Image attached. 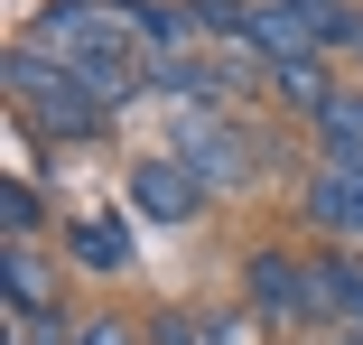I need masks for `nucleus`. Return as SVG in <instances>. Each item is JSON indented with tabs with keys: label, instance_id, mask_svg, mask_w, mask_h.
Instances as JSON below:
<instances>
[{
	"label": "nucleus",
	"instance_id": "4",
	"mask_svg": "<svg viewBox=\"0 0 363 345\" xmlns=\"http://www.w3.org/2000/svg\"><path fill=\"white\" fill-rule=\"evenodd\" d=\"M242 290H252V308H261L270 327H308V317H326V290H317V261H298V252H279V243H261V252L242 261Z\"/></svg>",
	"mask_w": 363,
	"mask_h": 345
},
{
	"label": "nucleus",
	"instance_id": "8",
	"mask_svg": "<svg viewBox=\"0 0 363 345\" xmlns=\"http://www.w3.org/2000/svg\"><path fill=\"white\" fill-rule=\"evenodd\" d=\"M308 131H317V159H326V168H363V94H345V84H335V94H326V112H317Z\"/></svg>",
	"mask_w": 363,
	"mask_h": 345
},
{
	"label": "nucleus",
	"instance_id": "5",
	"mask_svg": "<svg viewBox=\"0 0 363 345\" xmlns=\"http://www.w3.org/2000/svg\"><path fill=\"white\" fill-rule=\"evenodd\" d=\"M130 215H150V224H196L205 215V177L177 159V150H150L130 168Z\"/></svg>",
	"mask_w": 363,
	"mask_h": 345
},
{
	"label": "nucleus",
	"instance_id": "9",
	"mask_svg": "<svg viewBox=\"0 0 363 345\" xmlns=\"http://www.w3.org/2000/svg\"><path fill=\"white\" fill-rule=\"evenodd\" d=\"M65 252H75L84 270H121V261H130V224H121V215H84L75 234H65Z\"/></svg>",
	"mask_w": 363,
	"mask_h": 345
},
{
	"label": "nucleus",
	"instance_id": "7",
	"mask_svg": "<svg viewBox=\"0 0 363 345\" xmlns=\"http://www.w3.org/2000/svg\"><path fill=\"white\" fill-rule=\"evenodd\" d=\"M0 290H10V317H56V270L38 243H10L0 252Z\"/></svg>",
	"mask_w": 363,
	"mask_h": 345
},
{
	"label": "nucleus",
	"instance_id": "6",
	"mask_svg": "<svg viewBox=\"0 0 363 345\" xmlns=\"http://www.w3.org/2000/svg\"><path fill=\"white\" fill-rule=\"evenodd\" d=\"M308 224H317L326 243L363 252V168H326V159H317V177H308Z\"/></svg>",
	"mask_w": 363,
	"mask_h": 345
},
{
	"label": "nucleus",
	"instance_id": "2",
	"mask_svg": "<svg viewBox=\"0 0 363 345\" xmlns=\"http://www.w3.org/2000/svg\"><path fill=\"white\" fill-rule=\"evenodd\" d=\"M28 47H47L56 65H103V56H140V10L130 0H47L28 19ZM150 65V56H140Z\"/></svg>",
	"mask_w": 363,
	"mask_h": 345
},
{
	"label": "nucleus",
	"instance_id": "14",
	"mask_svg": "<svg viewBox=\"0 0 363 345\" xmlns=\"http://www.w3.org/2000/svg\"><path fill=\"white\" fill-rule=\"evenodd\" d=\"M19 345H75V336H65V317H19Z\"/></svg>",
	"mask_w": 363,
	"mask_h": 345
},
{
	"label": "nucleus",
	"instance_id": "1",
	"mask_svg": "<svg viewBox=\"0 0 363 345\" xmlns=\"http://www.w3.org/2000/svg\"><path fill=\"white\" fill-rule=\"evenodd\" d=\"M10 103H19V121L38 131V141H56V150H65V141H103V131H112V112L65 75L47 47H10Z\"/></svg>",
	"mask_w": 363,
	"mask_h": 345
},
{
	"label": "nucleus",
	"instance_id": "3",
	"mask_svg": "<svg viewBox=\"0 0 363 345\" xmlns=\"http://www.w3.org/2000/svg\"><path fill=\"white\" fill-rule=\"evenodd\" d=\"M177 159H186L205 187H242L261 150H252V131H242L224 103H196V112H177Z\"/></svg>",
	"mask_w": 363,
	"mask_h": 345
},
{
	"label": "nucleus",
	"instance_id": "11",
	"mask_svg": "<svg viewBox=\"0 0 363 345\" xmlns=\"http://www.w3.org/2000/svg\"><path fill=\"white\" fill-rule=\"evenodd\" d=\"M38 215H47V205H38V187H28V177H0V234H10V243H28V234H38Z\"/></svg>",
	"mask_w": 363,
	"mask_h": 345
},
{
	"label": "nucleus",
	"instance_id": "12",
	"mask_svg": "<svg viewBox=\"0 0 363 345\" xmlns=\"http://www.w3.org/2000/svg\"><path fill=\"white\" fill-rule=\"evenodd\" d=\"M75 345H140V327H130V317H84Z\"/></svg>",
	"mask_w": 363,
	"mask_h": 345
},
{
	"label": "nucleus",
	"instance_id": "10",
	"mask_svg": "<svg viewBox=\"0 0 363 345\" xmlns=\"http://www.w3.org/2000/svg\"><path fill=\"white\" fill-rule=\"evenodd\" d=\"M317 290H326V317H335V327H363V252L317 261Z\"/></svg>",
	"mask_w": 363,
	"mask_h": 345
},
{
	"label": "nucleus",
	"instance_id": "13",
	"mask_svg": "<svg viewBox=\"0 0 363 345\" xmlns=\"http://www.w3.org/2000/svg\"><path fill=\"white\" fill-rule=\"evenodd\" d=\"M150 345H214V336H205L196 317H159V327H150Z\"/></svg>",
	"mask_w": 363,
	"mask_h": 345
}]
</instances>
